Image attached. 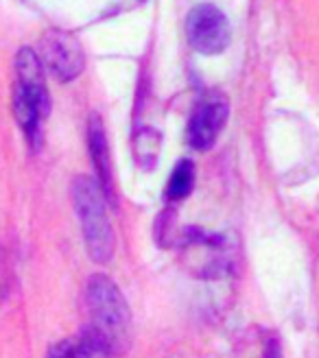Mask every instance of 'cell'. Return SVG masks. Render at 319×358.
Here are the masks:
<instances>
[{
  "mask_svg": "<svg viewBox=\"0 0 319 358\" xmlns=\"http://www.w3.org/2000/svg\"><path fill=\"white\" fill-rule=\"evenodd\" d=\"M73 201L90 258L99 264L110 262L114 256V229L99 184L90 177H77L73 182Z\"/></svg>",
  "mask_w": 319,
  "mask_h": 358,
  "instance_id": "1",
  "label": "cell"
},
{
  "mask_svg": "<svg viewBox=\"0 0 319 358\" xmlns=\"http://www.w3.org/2000/svg\"><path fill=\"white\" fill-rule=\"evenodd\" d=\"M87 308H90L92 326L110 348L120 345L129 334L132 313L118 286L105 275H92L87 280Z\"/></svg>",
  "mask_w": 319,
  "mask_h": 358,
  "instance_id": "2",
  "label": "cell"
},
{
  "mask_svg": "<svg viewBox=\"0 0 319 358\" xmlns=\"http://www.w3.org/2000/svg\"><path fill=\"white\" fill-rule=\"evenodd\" d=\"M40 62L59 81H73L81 75L85 57L79 40L68 31H46L40 40Z\"/></svg>",
  "mask_w": 319,
  "mask_h": 358,
  "instance_id": "3",
  "label": "cell"
},
{
  "mask_svg": "<svg viewBox=\"0 0 319 358\" xmlns=\"http://www.w3.org/2000/svg\"><path fill=\"white\" fill-rule=\"evenodd\" d=\"M190 46L201 55H217L229 44V22L215 5H197L186 20Z\"/></svg>",
  "mask_w": 319,
  "mask_h": 358,
  "instance_id": "4",
  "label": "cell"
},
{
  "mask_svg": "<svg viewBox=\"0 0 319 358\" xmlns=\"http://www.w3.org/2000/svg\"><path fill=\"white\" fill-rule=\"evenodd\" d=\"M227 120V99L221 92H208L188 122V142L192 149L208 151L217 142Z\"/></svg>",
  "mask_w": 319,
  "mask_h": 358,
  "instance_id": "5",
  "label": "cell"
},
{
  "mask_svg": "<svg viewBox=\"0 0 319 358\" xmlns=\"http://www.w3.org/2000/svg\"><path fill=\"white\" fill-rule=\"evenodd\" d=\"M87 145H90V157L97 171V184L105 199H110L112 196V162H110V149H108V138H105L103 122L97 114L90 116V124H87Z\"/></svg>",
  "mask_w": 319,
  "mask_h": 358,
  "instance_id": "6",
  "label": "cell"
},
{
  "mask_svg": "<svg viewBox=\"0 0 319 358\" xmlns=\"http://www.w3.org/2000/svg\"><path fill=\"white\" fill-rule=\"evenodd\" d=\"M15 73H17V83H15L17 87H22L24 92H29L40 103L50 107L48 90L44 81V68H42L38 52L29 46L20 48V52H17V57H15Z\"/></svg>",
  "mask_w": 319,
  "mask_h": 358,
  "instance_id": "7",
  "label": "cell"
},
{
  "mask_svg": "<svg viewBox=\"0 0 319 358\" xmlns=\"http://www.w3.org/2000/svg\"><path fill=\"white\" fill-rule=\"evenodd\" d=\"M192 182H194V166H192V162H188V159H182V162H177V166L171 173L166 196L171 201H182L192 190Z\"/></svg>",
  "mask_w": 319,
  "mask_h": 358,
  "instance_id": "8",
  "label": "cell"
},
{
  "mask_svg": "<svg viewBox=\"0 0 319 358\" xmlns=\"http://www.w3.org/2000/svg\"><path fill=\"white\" fill-rule=\"evenodd\" d=\"M46 358H83L81 338H66V341L55 343L48 350Z\"/></svg>",
  "mask_w": 319,
  "mask_h": 358,
  "instance_id": "9",
  "label": "cell"
}]
</instances>
